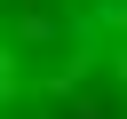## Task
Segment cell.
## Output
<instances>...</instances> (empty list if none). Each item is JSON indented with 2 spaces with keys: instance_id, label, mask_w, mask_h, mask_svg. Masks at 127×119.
Listing matches in <instances>:
<instances>
[{
  "instance_id": "cell-1",
  "label": "cell",
  "mask_w": 127,
  "mask_h": 119,
  "mask_svg": "<svg viewBox=\"0 0 127 119\" xmlns=\"http://www.w3.org/2000/svg\"><path fill=\"white\" fill-rule=\"evenodd\" d=\"M0 119H127V0H0Z\"/></svg>"
}]
</instances>
